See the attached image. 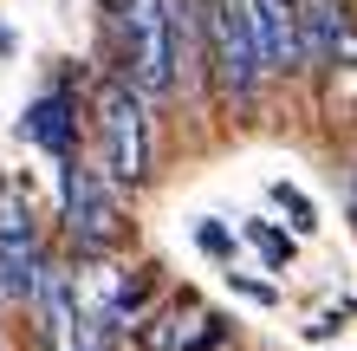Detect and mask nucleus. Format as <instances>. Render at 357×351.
Masks as SVG:
<instances>
[{
    "mask_svg": "<svg viewBox=\"0 0 357 351\" xmlns=\"http://www.w3.org/2000/svg\"><path fill=\"white\" fill-rule=\"evenodd\" d=\"M98 163L117 182L150 176V91L130 72L98 85Z\"/></svg>",
    "mask_w": 357,
    "mask_h": 351,
    "instance_id": "nucleus-2",
    "label": "nucleus"
},
{
    "mask_svg": "<svg viewBox=\"0 0 357 351\" xmlns=\"http://www.w3.org/2000/svg\"><path fill=\"white\" fill-rule=\"evenodd\" d=\"M247 234H254V247L266 254V267H286V260H292V241H286V234H273L266 221H254V228H247Z\"/></svg>",
    "mask_w": 357,
    "mask_h": 351,
    "instance_id": "nucleus-10",
    "label": "nucleus"
},
{
    "mask_svg": "<svg viewBox=\"0 0 357 351\" xmlns=\"http://www.w3.org/2000/svg\"><path fill=\"white\" fill-rule=\"evenodd\" d=\"M221 338V319H208L195 299H176L162 319L143 325V351H208Z\"/></svg>",
    "mask_w": 357,
    "mask_h": 351,
    "instance_id": "nucleus-7",
    "label": "nucleus"
},
{
    "mask_svg": "<svg viewBox=\"0 0 357 351\" xmlns=\"http://www.w3.org/2000/svg\"><path fill=\"white\" fill-rule=\"evenodd\" d=\"M195 241L208 247V254H234V241H227V228H215V221H202V228H195Z\"/></svg>",
    "mask_w": 357,
    "mask_h": 351,
    "instance_id": "nucleus-13",
    "label": "nucleus"
},
{
    "mask_svg": "<svg viewBox=\"0 0 357 351\" xmlns=\"http://www.w3.org/2000/svg\"><path fill=\"white\" fill-rule=\"evenodd\" d=\"M33 313H39V332H46L52 345H59V338H72L78 325H85V319H78V286H72L66 267H46V274H39Z\"/></svg>",
    "mask_w": 357,
    "mask_h": 351,
    "instance_id": "nucleus-9",
    "label": "nucleus"
},
{
    "mask_svg": "<svg viewBox=\"0 0 357 351\" xmlns=\"http://www.w3.org/2000/svg\"><path fill=\"white\" fill-rule=\"evenodd\" d=\"M20 137H26V143H39V150H52V156H72V137H78L72 98H66V91L33 98V105H26V117H20Z\"/></svg>",
    "mask_w": 357,
    "mask_h": 351,
    "instance_id": "nucleus-8",
    "label": "nucleus"
},
{
    "mask_svg": "<svg viewBox=\"0 0 357 351\" xmlns=\"http://www.w3.org/2000/svg\"><path fill=\"white\" fill-rule=\"evenodd\" d=\"M111 33L123 46V72L137 78L150 98H162L176 85V7L169 0H104Z\"/></svg>",
    "mask_w": 357,
    "mask_h": 351,
    "instance_id": "nucleus-1",
    "label": "nucleus"
},
{
    "mask_svg": "<svg viewBox=\"0 0 357 351\" xmlns=\"http://www.w3.org/2000/svg\"><path fill=\"white\" fill-rule=\"evenodd\" d=\"M247 13H254L266 72H286L305 59V0H247Z\"/></svg>",
    "mask_w": 357,
    "mask_h": 351,
    "instance_id": "nucleus-6",
    "label": "nucleus"
},
{
    "mask_svg": "<svg viewBox=\"0 0 357 351\" xmlns=\"http://www.w3.org/2000/svg\"><path fill=\"white\" fill-rule=\"evenodd\" d=\"M39 274H46V260H39L33 202L7 182V189H0V286H7L13 299H33L39 293Z\"/></svg>",
    "mask_w": 357,
    "mask_h": 351,
    "instance_id": "nucleus-5",
    "label": "nucleus"
},
{
    "mask_svg": "<svg viewBox=\"0 0 357 351\" xmlns=\"http://www.w3.org/2000/svg\"><path fill=\"white\" fill-rule=\"evenodd\" d=\"M273 195H280L286 209H292V228H299V234H312V228H319V221H312V202H305L299 189H286V182H273Z\"/></svg>",
    "mask_w": 357,
    "mask_h": 351,
    "instance_id": "nucleus-11",
    "label": "nucleus"
},
{
    "mask_svg": "<svg viewBox=\"0 0 357 351\" xmlns=\"http://www.w3.org/2000/svg\"><path fill=\"white\" fill-rule=\"evenodd\" d=\"M66 234L78 254H111L123 241V209H117V176L104 170H85V163H72L66 170Z\"/></svg>",
    "mask_w": 357,
    "mask_h": 351,
    "instance_id": "nucleus-3",
    "label": "nucleus"
},
{
    "mask_svg": "<svg viewBox=\"0 0 357 351\" xmlns=\"http://www.w3.org/2000/svg\"><path fill=\"white\" fill-rule=\"evenodd\" d=\"M52 351H111V338H104V332H98V325L85 319V325H78V332H72V338H59Z\"/></svg>",
    "mask_w": 357,
    "mask_h": 351,
    "instance_id": "nucleus-12",
    "label": "nucleus"
},
{
    "mask_svg": "<svg viewBox=\"0 0 357 351\" xmlns=\"http://www.w3.org/2000/svg\"><path fill=\"white\" fill-rule=\"evenodd\" d=\"M208 66H215V85L227 98H247L254 78L266 72V52H260L247 0H215V13H208Z\"/></svg>",
    "mask_w": 357,
    "mask_h": 351,
    "instance_id": "nucleus-4",
    "label": "nucleus"
}]
</instances>
